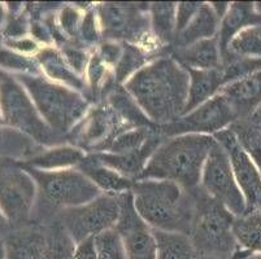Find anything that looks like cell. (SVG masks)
I'll return each mask as SVG.
<instances>
[{
    "label": "cell",
    "instance_id": "obj_1",
    "mask_svg": "<svg viewBox=\"0 0 261 259\" xmlns=\"http://www.w3.org/2000/svg\"><path fill=\"white\" fill-rule=\"evenodd\" d=\"M189 85V71L169 52L137 71L123 89L153 125L164 126L184 116Z\"/></svg>",
    "mask_w": 261,
    "mask_h": 259
},
{
    "label": "cell",
    "instance_id": "obj_2",
    "mask_svg": "<svg viewBox=\"0 0 261 259\" xmlns=\"http://www.w3.org/2000/svg\"><path fill=\"white\" fill-rule=\"evenodd\" d=\"M134 206L142 219L159 231L191 232L195 201L192 189L169 180H135L132 188Z\"/></svg>",
    "mask_w": 261,
    "mask_h": 259
},
{
    "label": "cell",
    "instance_id": "obj_3",
    "mask_svg": "<svg viewBox=\"0 0 261 259\" xmlns=\"http://www.w3.org/2000/svg\"><path fill=\"white\" fill-rule=\"evenodd\" d=\"M215 144L212 135L185 134L165 137L138 180H169L189 191L198 188L204 163Z\"/></svg>",
    "mask_w": 261,
    "mask_h": 259
},
{
    "label": "cell",
    "instance_id": "obj_4",
    "mask_svg": "<svg viewBox=\"0 0 261 259\" xmlns=\"http://www.w3.org/2000/svg\"><path fill=\"white\" fill-rule=\"evenodd\" d=\"M22 167L29 171L38 187L33 224L47 227L56 220L61 210L85 205L101 194L100 189L78 168L43 171Z\"/></svg>",
    "mask_w": 261,
    "mask_h": 259
},
{
    "label": "cell",
    "instance_id": "obj_5",
    "mask_svg": "<svg viewBox=\"0 0 261 259\" xmlns=\"http://www.w3.org/2000/svg\"><path fill=\"white\" fill-rule=\"evenodd\" d=\"M15 77L30 95L44 122L64 137H68L92 106L84 94L52 82L43 74H16Z\"/></svg>",
    "mask_w": 261,
    "mask_h": 259
},
{
    "label": "cell",
    "instance_id": "obj_6",
    "mask_svg": "<svg viewBox=\"0 0 261 259\" xmlns=\"http://www.w3.org/2000/svg\"><path fill=\"white\" fill-rule=\"evenodd\" d=\"M195 211L190 239L199 255L234 259L239 251L232 234L236 217L222 204L208 196L199 185L192 189Z\"/></svg>",
    "mask_w": 261,
    "mask_h": 259
},
{
    "label": "cell",
    "instance_id": "obj_7",
    "mask_svg": "<svg viewBox=\"0 0 261 259\" xmlns=\"http://www.w3.org/2000/svg\"><path fill=\"white\" fill-rule=\"evenodd\" d=\"M0 114L8 127L28 135L40 146L66 144V137L56 132L44 122L32 97L15 75L0 69Z\"/></svg>",
    "mask_w": 261,
    "mask_h": 259
},
{
    "label": "cell",
    "instance_id": "obj_8",
    "mask_svg": "<svg viewBox=\"0 0 261 259\" xmlns=\"http://www.w3.org/2000/svg\"><path fill=\"white\" fill-rule=\"evenodd\" d=\"M103 40L130 43L153 53H168L151 30L149 3H98Z\"/></svg>",
    "mask_w": 261,
    "mask_h": 259
},
{
    "label": "cell",
    "instance_id": "obj_9",
    "mask_svg": "<svg viewBox=\"0 0 261 259\" xmlns=\"http://www.w3.org/2000/svg\"><path fill=\"white\" fill-rule=\"evenodd\" d=\"M133 127L108 101L92 104L80 122L68 135V142L86 154L107 152L113 140ZM139 128V127H138Z\"/></svg>",
    "mask_w": 261,
    "mask_h": 259
},
{
    "label": "cell",
    "instance_id": "obj_10",
    "mask_svg": "<svg viewBox=\"0 0 261 259\" xmlns=\"http://www.w3.org/2000/svg\"><path fill=\"white\" fill-rule=\"evenodd\" d=\"M120 217V194L101 193L85 205L65 209L56 219L75 244L113 229Z\"/></svg>",
    "mask_w": 261,
    "mask_h": 259
},
{
    "label": "cell",
    "instance_id": "obj_11",
    "mask_svg": "<svg viewBox=\"0 0 261 259\" xmlns=\"http://www.w3.org/2000/svg\"><path fill=\"white\" fill-rule=\"evenodd\" d=\"M38 187L28 170L17 165L0 168V211L11 229L33 224Z\"/></svg>",
    "mask_w": 261,
    "mask_h": 259
},
{
    "label": "cell",
    "instance_id": "obj_12",
    "mask_svg": "<svg viewBox=\"0 0 261 259\" xmlns=\"http://www.w3.org/2000/svg\"><path fill=\"white\" fill-rule=\"evenodd\" d=\"M200 188L222 204L234 217H241L247 211L246 199L234 177L229 156L217 141L204 163Z\"/></svg>",
    "mask_w": 261,
    "mask_h": 259
},
{
    "label": "cell",
    "instance_id": "obj_13",
    "mask_svg": "<svg viewBox=\"0 0 261 259\" xmlns=\"http://www.w3.org/2000/svg\"><path fill=\"white\" fill-rule=\"evenodd\" d=\"M238 121L225 97L217 94L194 110L184 114L178 120L159 126V131L165 137L185 134L215 135L229 128Z\"/></svg>",
    "mask_w": 261,
    "mask_h": 259
},
{
    "label": "cell",
    "instance_id": "obj_14",
    "mask_svg": "<svg viewBox=\"0 0 261 259\" xmlns=\"http://www.w3.org/2000/svg\"><path fill=\"white\" fill-rule=\"evenodd\" d=\"M113 229L120 236L127 259H156L158 242L153 229L135 209L132 191L120 194V217Z\"/></svg>",
    "mask_w": 261,
    "mask_h": 259
},
{
    "label": "cell",
    "instance_id": "obj_15",
    "mask_svg": "<svg viewBox=\"0 0 261 259\" xmlns=\"http://www.w3.org/2000/svg\"><path fill=\"white\" fill-rule=\"evenodd\" d=\"M213 137L229 156L234 177L246 199L247 211L261 210V171L242 149L230 128L217 132Z\"/></svg>",
    "mask_w": 261,
    "mask_h": 259
},
{
    "label": "cell",
    "instance_id": "obj_16",
    "mask_svg": "<svg viewBox=\"0 0 261 259\" xmlns=\"http://www.w3.org/2000/svg\"><path fill=\"white\" fill-rule=\"evenodd\" d=\"M237 118H247L261 106V70L227 83L220 90Z\"/></svg>",
    "mask_w": 261,
    "mask_h": 259
},
{
    "label": "cell",
    "instance_id": "obj_17",
    "mask_svg": "<svg viewBox=\"0 0 261 259\" xmlns=\"http://www.w3.org/2000/svg\"><path fill=\"white\" fill-rule=\"evenodd\" d=\"M164 139H165V136H163L161 132L159 131L141 149L127 152V153H107V152H104V153H96L94 156L99 162L113 168L121 175L135 182L141 178L149 158L153 154V152L158 149V147L163 142Z\"/></svg>",
    "mask_w": 261,
    "mask_h": 259
},
{
    "label": "cell",
    "instance_id": "obj_18",
    "mask_svg": "<svg viewBox=\"0 0 261 259\" xmlns=\"http://www.w3.org/2000/svg\"><path fill=\"white\" fill-rule=\"evenodd\" d=\"M7 259H43L47 246V228L29 224L11 229L4 236Z\"/></svg>",
    "mask_w": 261,
    "mask_h": 259
},
{
    "label": "cell",
    "instance_id": "obj_19",
    "mask_svg": "<svg viewBox=\"0 0 261 259\" xmlns=\"http://www.w3.org/2000/svg\"><path fill=\"white\" fill-rule=\"evenodd\" d=\"M35 60L39 65L42 74L52 82L66 85L69 89L84 94L87 97V83L84 77L80 75L68 65L66 60L61 54L60 49L55 46L42 47L37 54ZM89 99V97H87Z\"/></svg>",
    "mask_w": 261,
    "mask_h": 259
},
{
    "label": "cell",
    "instance_id": "obj_20",
    "mask_svg": "<svg viewBox=\"0 0 261 259\" xmlns=\"http://www.w3.org/2000/svg\"><path fill=\"white\" fill-rule=\"evenodd\" d=\"M170 54L186 69L213 70L222 64V52L218 37L196 42L182 48H172Z\"/></svg>",
    "mask_w": 261,
    "mask_h": 259
},
{
    "label": "cell",
    "instance_id": "obj_21",
    "mask_svg": "<svg viewBox=\"0 0 261 259\" xmlns=\"http://www.w3.org/2000/svg\"><path fill=\"white\" fill-rule=\"evenodd\" d=\"M77 168L100 189L101 193L118 196L132 191L134 185V180L99 162L94 154H87Z\"/></svg>",
    "mask_w": 261,
    "mask_h": 259
},
{
    "label": "cell",
    "instance_id": "obj_22",
    "mask_svg": "<svg viewBox=\"0 0 261 259\" xmlns=\"http://www.w3.org/2000/svg\"><path fill=\"white\" fill-rule=\"evenodd\" d=\"M221 18L216 14L211 3H201L200 8L190 21L189 25L175 37L172 48H182L204 39L218 35Z\"/></svg>",
    "mask_w": 261,
    "mask_h": 259
},
{
    "label": "cell",
    "instance_id": "obj_23",
    "mask_svg": "<svg viewBox=\"0 0 261 259\" xmlns=\"http://www.w3.org/2000/svg\"><path fill=\"white\" fill-rule=\"evenodd\" d=\"M86 156L87 154L82 149L66 142V144H61V146L46 148L42 153L30 160L29 162L21 163V166L43 171L77 168L80 163L86 158Z\"/></svg>",
    "mask_w": 261,
    "mask_h": 259
},
{
    "label": "cell",
    "instance_id": "obj_24",
    "mask_svg": "<svg viewBox=\"0 0 261 259\" xmlns=\"http://www.w3.org/2000/svg\"><path fill=\"white\" fill-rule=\"evenodd\" d=\"M46 147L12 127L0 128V157L8 158L18 165L29 162L40 154Z\"/></svg>",
    "mask_w": 261,
    "mask_h": 259
},
{
    "label": "cell",
    "instance_id": "obj_25",
    "mask_svg": "<svg viewBox=\"0 0 261 259\" xmlns=\"http://www.w3.org/2000/svg\"><path fill=\"white\" fill-rule=\"evenodd\" d=\"M252 25H261V16L255 12V3H230L229 11L222 18L217 35L222 53L232 38L243 28Z\"/></svg>",
    "mask_w": 261,
    "mask_h": 259
},
{
    "label": "cell",
    "instance_id": "obj_26",
    "mask_svg": "<svg viewBox=\"0 0 261 259\" xmlns=\"http://www.w3.org/2000/svg\"><path fill=\"white\" fill-rule=\"evenodd\" d=\"M187 71L190 75L189 99L184 114H187L205 103L207 100L212 99L224 87L221 69H213V70L187 69Z\"/></svg>",
    "mask_w": 261,
    "mask_h": 259
},
{
    "label": "cell",
    "instance_id": "obj_27",
    "mask_svg": "<svg viewBox=\"0 0 261 259\" xmlns=\"http://www.w3.org/2000/svg\"><path fill=\"white\" fill-rule=\"evenodd\" d=\"M175 12H177V3L173 2L149 3L151 30L155 39L164 48H172L174 43Z\"/></svg>",
    "mask_w": 261,
    "mask_h": 259
},
{
    "label": "cell",
    "instance_id": "obj_28",
    "mask_svg": "<svg viewBox=\"0 0 261 259\" xmlns=\"http://www.w3.org/2000/svg\"><path fill=\"white\" fill-rule=\"evenodd\" d=\"M232 234L238 242V253H261V210L246 211L236 217Z\"/></svg>",
    "mask_w": 261,
    "mask_h": 259
},
{
    "label": "cell",
    "instance_id": "obj_29",
    "mask_svg": "<svg viewBox=\"0 0 261 259\" xmlns=\"http://www.w3.org/2000/svg\"><path fill=\"white\" fill-rule=\"evenodd\" d=\"M158 242L156 259H198L199 253L189 235L153 229Z\"/></svg>",
    "mask_w": 261,
    "mask_h": 259
},
{
    "label": "cell",
    "instance_id": "obj_30",
    "mask_svg": "<svg viewBox=\"0 0 261 259\" xmlns=\"http://www.w3.org/2000/svg\"><path fill=\"white\" fill-rule=\"evenodd\" d=\"M161 54L165 53H153V52L147 51V49L135 46V44L123 43L122 54H121L117 65L113 69L118 84L123 85V83L127 82L137 71L141 70L147 64L158 59Z\"/></svg>",
    "mask_w": 261,
    "mask_h": 259
},
{
    "label": "cell",
    "instance_id": "obj_31",
    "mask_svg": "<svg viewBox=\"0 0 261 259\" xmlns=\"http://www.w3.org/2000/svg\"><path fill=\"white\" fill-rule=\"evenodd\" d=\"M227 56L261 60V25L248 26L232 38L222 53V59Z\"/></svg>",
    "mask_w": 261,
    "mask_h": 259
},
{
    "label": "cell",
    "instance_id": "obj_32",
    "mask_svg": "<svg viewBox=\"0 0 261 259\" xmlns=\"http://www.w3.org/2000/svg\"><path fill=\"white\" fill-rule=\"evenodd\" d=\"M47 246L43 259H73L75 244L58 219L47 225Z\"/></svg>",
    "mask_w": 261,
    "mask_h": 259
},
{
    "label": "cell",
    "instance_id": "obj_33",
    "mask_svg": "<svg viewBox=\"0 0 261 259\" xmlns=\"http://www.w3.org/2000/svg\"><path fill=\"white\" fill-rule=\"evenodd\" d=\"M230 130L236 135L239 146L251 157L258 170L261 171V131L248 118L236 121L230 126Z\"/></svg>",
    "mask_w": 261,
    "mask_h": 259
},
{
    "label": "cell",
    "instance_id": "obj_34",
    "mask_svg": "<svg viewBox=\"0 0 261 259\" xmlns=\"http://www.w3.org/2000/svg\"><path fill=\"white\" fill-rule=\"evenodd\" d=\"M101 42H103V38H101L96 4H91L85 11L84 18H82V22L80 26V32H78L77 44L92 52L94 49H96V47Z\"/></svg>",
    "mask_w": 261,
    "mask_h": 259
},
{
    "label": "cell",
    "instance_id": "obj_35",
    "mask_svg": "<svg viewBox=\"0 0 261 259\" xmlns=\"http://www.w3.org/2000/svg\"><path fill=\"white\" fill-rule=\"evenodd\" d=\"M90 6L91 4H86L85 7L78 6V4H63V7L59 9L58 23L63 34L68 38L70 43L77 44L81 22H82V18H84L85 11Z\"/></svg>",
    "mask_w": 261,
    "mask_h": 259
},
{
    "label": "cell",
    "instance_id": "obj_36",
    "mask_svg": "<svg viewBox=\"0 0 261 259\" xmlns=\"http://www.w3.org/2000/svg\"><path fill=\"white\" fill-rule=\"evenodd\" d=\"M98 259H127L122 242L115 229H108L95 237Z\"/></svg>",
    "mask_w": 261,
    "mask_h": 259
},
{
    "label": "cell",
    "instance_id": "obj_37",
    "mask_svg": "<svg viewBox=\"0 0 261 259\" xmlns=\"http://www.w3.org/2000/svg\"><path fill=\"white\" fill-rule=\"evenodd\" d=\"M0 65L18 71L17 74H42L35 56L26 57L22 54L0 49Z\"/></svg>",
    "mask_w": 261,
    "mask_h": 259
},
{
    "label": "cell",
    "instance_id": "obj_38",
    "mask_svg": "<svg viewBox=\"0 0 261 259\" xmlns=\"http://www.w3.org/2000/svg\"><path fill=\"white\" fill-rule=\"evenodd\" d=\"M59 49H60L61 54H63L64 59L66 60L68 65H69L80 77L85 78L92 52L84 48V47L78 46L75 43H69V44H66V46L61 47V48Z\"/></svg>",
    "mask_w": 261,
    "mask_h": 259
},
{
    "label": "cell",
    "instance_id": "obj_39",
    "mask_svg": "<svg viewBox=\"0 0 261 259\" xmlns=\"http://www.w3.org/2000/svg\"><path fill=\"white\" fill-rule=\"evenodd\" d=\"M123 43L112 42V40H103V42L96 47V53L99 54L101 60L109 66V68L115 69L120 60L121 54H122Z\"/></svg>",
    "mask_w": 261,
    "mask_h": 259
},
{
    "label": "cell",
    "instance_id": "obj_40",
    "mask_svg": "<svg viewBox=\"0 0 261 259\" xmlns=\"http://www.w3.org/2000/svg\"><path fill=\"white\" fill-rule=\"evenodd\" d=\"M201 3L198 2H181L177 3V12H175V37L189 25L192 17L195 16Z\"/></svg>",
    "mask_w": 261,
    "mask_h": 259
},
{
    "label": "cell",
    "instance_id": "obj_41",
    "mask_svg": "<svg viewBox=\"0 0 261 259\" xmlns=\"http://www.w3.org/2000/svg\"><path fill=\"white\" fill-rule=\"evenodd\" d=\"M7 46H9L11 48L18 49V51L23 52V53H34V56L42 48V47L38 46V43L35 40L29 39V38L26 37L7 40Z\"/></svg>",
    "mask_w": 261,
    "mask_h": 259
},
{
    "label": "cell",
    "instance_id": "obj_42",
    "mask_svg": "<svg viewBox=\"0 0 261 259\" xmlns=\"http://www.w3.org/2000/svg\"><path fill=\"white\" fill-rule=\"evenodd\" d=\"M73 259H98L95 239H89L81 244H77Z\"/></svg>",
    "mask_w": 261,
    "mask_h": 259
},
{
    "label": "cell",
    "instance_id": "obj_43",
    "mask_svg": "<svg viewBox=\"0 0 261 259\" xmlns=\"http://www.w3.org/2000/svg\"><path fill=\"white\" fill-rule=\"evenodd\" d=\"M9 231H11V227H9L8 220L6 219L3 213L0 211V234H4V236H6Z\"/></svg>",
    "mask_w": 261,
    "mask_h": 259
},
{
    "label": "cell",
    "instance_id": "obj_44",
    "mask_svg": "<svg viewBox=\"0 0 261 259\" xmlns=\"http://www.w3.org/2000/svg\"><path fill=\"white\" fill-rule=\"evenodd\" d=\"M234 259H261V253H238Z\"/></svg>",
    "mask_w": 261,
    "mask_h": 259
},
{
    "label": "cell",
    "instance_id": "obj_45",
    "mask_svg": "<svg viewBox=\"0 0 261 259\" xmlns=\"http://www.w3.org/2000/svg\"><path fill=\"white\" fill-rule=\"evenodd\" d=\"M0 259H7L6 244H4L3 239H0Z\"/></svg>",
    "mask_w": 261,
    "mask_h": 259
},
{
    "label": "cell",
    "instance_id": "obj_46",
    "mask_svg": "<svg viewBox=\"0 0 261 259\" xmlns=\"http://www.w3.org/2000/svg\"><path fill=\"white\" fill-rule=\"evenodd\" d=\"M198 259H224V258H217V256H208V255H199Z\"/></svg>",
    "mask_w": 261,
    "mask_h": 259
},
{
    "label": "cell",
    "instance_id": "obj_47",
    "mask_svg": "<svg viewBox=\"0 0 261 259\" xmlns=\"http://www.w3.org/2000/svg\"><path fill=\"white\" fill-rule=\"evenodd\" d=\"M2 18H3V9L0 7V21H2Z\"/></svg>",
    "mask_w": 261,
    "mask_h": 259
}]
</instances>
